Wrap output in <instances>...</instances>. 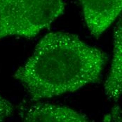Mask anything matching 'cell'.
I'll return each instance as SVG.
<instances>
[{"instance_id":"6","label":"cell","mask_w":122,"mask_h":122,"mask_svg":"<svg viewBox=\"0 0 122 122\" xmlns=\"http://www.w3.org/2000/svg\"><path fill=\"white\" fill-rule=\"evenodd\" d=\"M13 105L0 94V122H5L6 119L12 114Z\"/></svg>"},{"instance_id":"5","label":"cell","mask_w":122,"mask_h":122,"mask_svg":"<svg viewBox=\"0 0 122 122\" xmlns=\"http://www.w3.org/2000/svg\"><path fill=\"white\" fill-rule=\"evenodd\" d=\"M109 99L117 101L122 95V12L114 33V50L110 72L105 83Z\"/></svg>"},{"instance_id":"7","label":"cell","mask_w":122,"mask_h":122,"mask_svg":"<svg viewBox=\"0 0 122 122\" xmlns=\"http://www.w3.org/2000/svg\"><path fill=\"white\" fill-rule=\"evenodd\" d=\"M102 122H122V110L119 107L114 108L105 116Z\"/></svg>"},{"instance_id":"1","label":"cell","mask_w":122,"mask_h":122,"mask_svg":"<svg viewBox=\"0 0 122 122\" xmlns=\"http://www.w3.org/2000/svg\"><path fill=\"white\" fill-rule=\"evenodd\" d=\"M107 57L74 35L50 33L37 45L29 59L13 77L37 101L76 91L96 83Z\"/></svg>"},{"instance_id":"3","label":"cell","mask_w":122,"mask_h":122,"mask_svg":"<svg viewBox=\"0 0 122 122\" xmlns=\"http://www.w3.org/2000/svg\"><path fill=\"white\" fill-rule=\"evenodd\" d=\"M86 23L92 35L100 36L122 12V1H81Z\"/></svg>"},{"instance_id":"2","label":"cell","mask_w":122,"mask_h":122,"mask_svg":"<svg viewBox=\"0 0 122 122\" xmlns=\"http://www.w3.org/2000/svg\"><path fill=\"white\" fill-rule=\"evenodd\" d=\"M65 8L62 1L0 0V40L32 38L62 14Z\"/></svg>"},{"instance_id":"4","label":"cell","mask_w":122,"mask_h":122,"mask_svg":"<svg viewBox=\"0 0 122 122\" xmlns=\"http://www.w3.org/2000/svg\"><path fill=\"white\" fill-rule=\"evenodd\" d=\"M23 122H88L84 115L65 106L38 103L32 106Z\"/></svg>"}]
</instances>
